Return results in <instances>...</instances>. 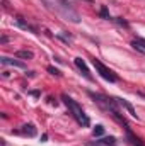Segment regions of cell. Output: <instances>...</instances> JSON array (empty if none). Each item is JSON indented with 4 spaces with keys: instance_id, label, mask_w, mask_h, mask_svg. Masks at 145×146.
<instances>
[{
    "instance_id": "6da1fadb",
    "label": "cell",
    "mask_w": 145,
    "mask_h": 146,
    "mask_svg": "<svg viewBox=\"0 0 145 146\" xmlns=\"http://www.w3.org/2000/svg\"><path fill=\"white\" fill-rule=\"evenodd\" d=\"M62 99H63V102H65V106L68 107V110H70V114H72L73 117H75V121L80 124V126H89L91 124V121H89V117H87V114L82 110V107L73 100L72 97H68V95H62Z\"/></svg>"
},
{
    "instance_id": "7a4b0ae2",
    "label": "cell",
    "mask_w": 145,
    "mask_h": 146,
    "mask_svg": "<svg viewBox=\"0 0 145 146\" xmlns=\"http://www.w3.org/2000/svg\"><path fill=\"white\" fill-rule=\"evenodd\" d=\"M92 65H94L96 72L99 73V75H101V76H103L104 80H108V82H111V83H114V82L118 80V78H116V75L111 72V70H109L106 65H103V63H101L99 60H96V58H94V60H92Z\"/></svg>"
},
{
    "instance_id": "3957f363",
    "label": "cell",
    "mask_w": 145,
    "mask_h": 146,
    "mask_svg": "<svg viewBox=\"0 0 145 146\" xmlns=\"http://www.w3.org/2000/svg\"><path fill=\"white\" fill-rule=\"evenodd\" d=\"M0 63L3 65V66H15V68H26V63H22V61H19V60H14V58H7V56H2L0 58Z\"/></svg>"
},
{
    "instance_id": "277c9868",
    "label": "cell",
    "mask_w": 145,
    "mask_h": 146,
    "mask_svg": "<svg viewBox=\"0 0 145 146\" xmlns=\"http://www.w3.org/2000/svg\"><path fill=\"white\" fill-rule=\"evenodd\" d=\"M114 102H116L118 106H121V107H125V109L128 110V114H130L132 117H135V119H138V114H137V110L133 109V106H132L130 102H126L125 99H118V97H114Z\"/></svg>"
},
{
    "instance_id": "5b68a950",
    "label": "cell",
    "mask_w": 145,
    "mask_h": 146,
    "mask_svg": "<svg viewBox=\"0 0 145 146\" xmlns=\"http://www.w3.org/2000/svg\"><path fill=\"white\" fill-rule=\"evenodd\" d=\"M73 61H75V66H77V68L82 72V75H84L87 80H92V76H91V72H89V68H87V65H85V61H84L82 58H75Z\"/></svg>"
},
{
    "instance_id": "8992f818",
    "label": "cell",
    "mask_w": 145,
    "mask_h": 146,
    "mask_svg": "<svg viewBox=\"0 0 145 146\" xmlns=\"http://www.w3.org/2000/svg\"><path fill=\"white\" fill-rule=\"evenodd\" d=\"M132 48H133V49H137L138 53L145 54V39H142V37L133 39V41H132Z\"/></svg>"
},
{
    "instance_id": "52a82bcc",
    "label": "cell",
    "mask_w": 145,
    "mask_h": 146,
    "mask_svg": "<svg viewBox=\"0 0 145 146\" xmlns=\"http://www.w3.org/2000/svg\"><path fill=\"white\" fill-rule=\"evenodd\" d=\"M15 58H21V60H33L34 58V53L29 51V49H19L15 53Z\"/></svg>"
},
{
    "instance_id": "ba28073f",
    "label": "cell",
    "mask_w": 145,
    "mask_h": 146,
    "mask_svg": "<svg viewBox=\"0 0 145 146\" xmlns=\"http://www.w3.org/2000/svg\"><path fill=\"white\" fill-rule=\"evenodd\" d=\"M21 133L26 134V136H29V138H33V136H36V127L33 124H24L21 127Z\"/></svg>"
},
{
    "instance_id": "9c48e42d",
    "label": "cell",
    "mask_w": 145,
    "mask_h": 146,
    "mask_svg": "<svg viewBox=\"0 0 145 146\" xmlns=\"http://www.w3.org/2000/svg\"><path fill=\"white\" fill-rule=\"evenodd\" d=\"M15 21H17V26H19V27H22V29H26V31H31V33H38L36 27H33V26H31L29 22H26L22 17H17Z\"/></svg>"
},
{
    "instance_id": "30bf717a",
    "label": "cell",
    "mask_w": 145,
    "mask_h": 146,
    "mask_svg": "<svg viewBox=\"0 0 145 146\" xmlns=\"http://www.w3.org/2000/svg\"><path fill=\"white\" fill-rule=\"evenodd\" d=\"M96 145H99V146H114V145H116V138H114V136L101 138L99 141H96Z\"/></svg>"
},
{
    "instance_id": "8fae6325",
    "label": "cell",
    "mask_w": 145,
    "mask_h": 146,
    "mask_svg": "<svg viewBox=\"0 0 145 146\" xmlns=\"http://www.w3.org/2000/svg\"><path fill=\"white\" fill-rule=\"evenodd\" d=\"M43 2H44L46 7H50V9H53V10H60V9H62V3H63V2H60V0H43Z\"/></svg>"
},
{
    "instance_id": "7c38bea8",
    "label": "cell",
    "mask_w": 145,
    "mask_h": 146,
    "mask_svg": "<svg viewBox=\"0 0 145 146\" xmlns=\"http://www.w3.org/2000/svg\"><path fill=\"white\" fill-rule=\"evenodd\" d=\"M56 37H58V39H62V41H65L67 44H72V42H73V37L72 36H67V34H62V33H58Z\"/></svg>"
},
{
    "instance_id": "4fadbf2b",
    "label": "cell",
    "mask_w": 145,
    "mask_h": 146,
    "mask_svg": "<svg viewBox=\"0 0 145 146\" xmlns=\"http://www.w3.org/2000/svg\"><path fill=\"white\" fill-rule=\"evenodd\" d=\"M92 134H94L96 138L103 136V134H104V127H103V126H96V127H94V131H92Z\"/></svg>"
},
{
    "instance_id": "5bb4252c",
    "label": "cell",
    "mask_w": 145,
    "mask_h": 146,
    "mask_svg": "<svg viewBox=\"0 0 145 146\" xmlns=\"http://www.w3.org/2000/svg\"><path fill=\"white\" fill-rule=\"evenodd\" d=\"M99 14H101V17H103V19H111V17H109V12H108V7H106V5H103V7H101V12H99Z\"/></svg>"
},
{
    "instance_id": "9a60e30c",
    "label": "cell",
    "mask_w": 145,
    "mask_h": 146,
    "mask_svg": "<svg viewBox=\"0 0 145 146\" xmlns=\"http://www.w3.org/2000/svg\"><path fill=\"white\" fill-rule=\"evenodd\" d=\"M114 22H116L118 26H121V27H128V22H126L125 19H121V17H116V19H114Z\"/></svg>"
},
{
    "instance_id": "2e32d148",
    "label": "cell",
    "mask_w": 145,
    "mask_h": 146,
    "mask_svg": "<svg viewBox=\"0 0 145 146\" xmlns=\"http://www.w3.org/2000/svg\"><path fill=\"white\" fill-rule=\"evenodd\" d=\"M48 72L51 73V75H55V76H60V75H62V73L58 72L56 68H53V66H48Z\"/></svg>"
},
{
    "instance_id": "e0dca14e",
    "label": "cell",
    "mask_w": 145,
    "mask_h": 146,
    "mask_svg": "<svg viewBox=\"0 0 145 146\" xmlns=\"http://www.w3.org/2000/svg\"><path fill=\"white\" fill-rule=\"evenodd\" d=\"M7 41H9V37H7V36H2V39H0V42H2V44H5Z\"/></svg>"
},
{
    "instance_id": "ac0fdd59",
    "label": "cell",
    "mask_w": 145,
    "mask_h": 146,
    "mask_svg": "<svg viewBox=\"0 0 145 146\" xmlns=\"http://www.w3.org/2000/svg\"><path fill=\"white\" fill-rule=\"evenodd\" d=\"M92 146H99V145H96V143H92Z\"/></svg>"
},
{
    "instance_id": "d6986e66",
    "label": "cell",
    "mask_w": 145,
    "mask_h": 146,
    "mask_svg": "<svg viewBox=\"0 0 145 146\" xmlns=\"http://www.w3.org/2000/svg\"><path fill=\"white\" fill-rule=\"evenodd\" d=\"M138 146H142V145H138Z\"/></svg>"
}]
</instances>
